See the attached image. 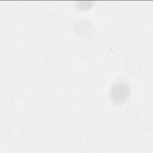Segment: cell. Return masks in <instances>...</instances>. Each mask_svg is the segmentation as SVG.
<instances>
[{"instance_id":"1","label":"cell","mask_w":153,"mask_h":153,"mask_svg":"<svg viewBox=\"0 0 153 153\" xmlns=\"http://www.w3.org/2000/svg\"><path fill=\"white\" fill-rule=\"evenodd\" d=\"M130 93V89L127 85L124 83H116L111 91L112 100L117 103H121L126 101Z\"/></svg>"}]
</instances>
